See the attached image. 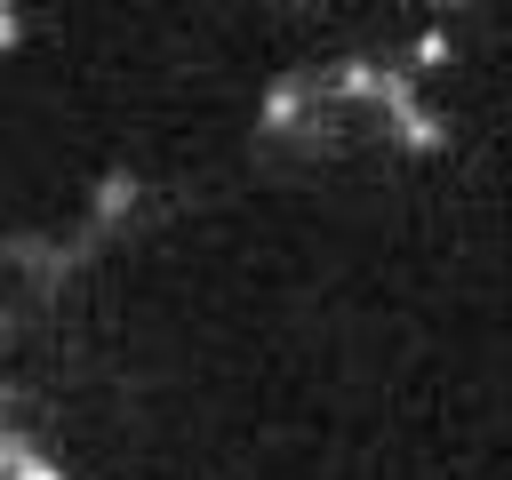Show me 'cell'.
<instances>
[{"label":"cell","instance_id":"obj_3","mask_svg":"<svg viewBox=\"0 0 512 480\" xmlns=\"http://www.w3.org/2000/svg\"><path fill=\"white\" fill-rule=\"evenodd\" d=\"M136 200H144V176H136L128 160H112V168L96 176V200H88V232H96V240H112V232L128 224V208H136Z\"/></svg>","mask_w":512,"mask_h":480},{"label":"cell","instance_id":"obj_5","mask_svg":"<svg viewBox=\"0 0 512 480\" xmlns=\"http://www.w3.org/2000/svg\"><path fill=\"white\" fill-rule=\"evenodd\" d=\"M24 48V24H16V0H0V56Z\"/></svg>","mask_w":512,"mask_h":480},{"label":"cell","instance_id":"obj_2","mask_svg":"<svg viewBox=\"0 0 512 480\" xmlns=\"http://www.w3.org/2000/svg\"><path fill=\"white\" fill-rule=\"evenodd\" d=\"M320 112V72H272L256 96V136H296Z\"/></svg>","mask_w":512,"mask_h":480},{"label":"cell","instance_id":"obj_4","mask_svg":"<svg viewBox=\"0 0 512 480\" xmlns=\"http://www.w3.org/2000/svg\"><path fill=\"white\" fill-rule=\"evenodd\" d=\"M440 64H456V32H448V16L424 24V32L408 40V72H440Z\"/></svg>","mask_w":512,"mask_h":480},{"label":"cell","instance_id":"obj_1","mask_svg":"<svg viewBox=\"0 0 512 480\" xmlns=\"http://www.w3.org/2000/svg\"><path fill=\"white\" fill-rule=\"evenodd\" d=\"M376 112L392 120V144H400V152H448V120L424 104L416 72H392V64H384V80H376Z\"/></svg>","mask_w":512,"mask_h":480},{"label":"cell","instance_id":"obj_6","mask_svg":"<svg viewBox=\"0 0 512 480\" xmlns=\"http://www.w3.org/2000/svg\"><path fill=\"white\" fill-rule=\"evenodd\" d=\"M0 432H8V416H0Z\"/></svg>","mask_w":512,"mask_h":480}]
</instances>
